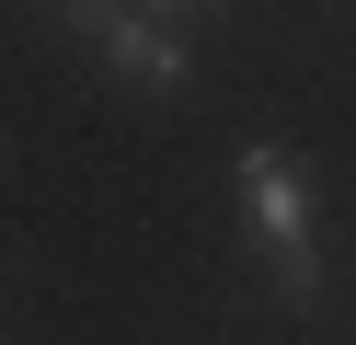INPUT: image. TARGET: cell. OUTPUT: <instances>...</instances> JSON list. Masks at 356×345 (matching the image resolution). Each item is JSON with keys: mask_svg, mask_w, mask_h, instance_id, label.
<instances>
[{"mask_svg": "<svg viewBox=\"0 0 356 345\" xmlns=\"http://www.w3.org/2000/svg\"><path fill=\"white\" fill-rule=\"evenodd\" d=\"M92 46L127 69V81H184L195 69V46H184L172 12H92Z\"/></svg>", "mask_w": 356, "mask_h": 345, "instance_id": "2", "label": "cell"}, {"mask_svg": "<svg viewBox=\"0 0 356 345\" xmlns=\"http://www.w3.org/2000/svg\"><path fill=\"white\" fill-rule=\"evenodd\" d=\"M241 230H253V253H264V265H276L299 299L322 288V242H310V173H299L287 150H264V138L241 150Z\"/></svg>", "mask_w": 356, "mask_h": 345, "instance_id": "1", "label": "cell"}]
</instances>
